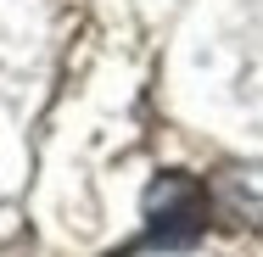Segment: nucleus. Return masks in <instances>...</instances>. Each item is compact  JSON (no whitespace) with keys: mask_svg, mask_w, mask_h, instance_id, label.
Wrapping results in <instances>:
<instances>
[{"mask_svg":"<svg viewBox=\"0 0 263 257\" xmlns=\"http://www.w3.org/2000/svg\"><path fill=\"white\" fill-rule=\"evenodd\" d=\"M224 202L235 207L247 224H263V168H230V179H224Z\"/></svg>","mask_w":263,"mask_h":257,"instance_id":"obj_2","label":"nucleus"},{"mask_svg":"<svg viewBox=\"0 0 263 257\" xmlns=\"http://www.w3.org/2000/svg\"><path fill=\"white\" fill-rule=\"evenodd\" d=\"M202 229V196H196V185L191 179H174V212L152 196V241H191Z\"/></svg>","mask_w":263,"mask_h":257,"instance_id":"obj_1","label":"nucleus"}]
</instances>
